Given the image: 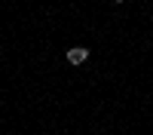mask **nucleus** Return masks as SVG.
Instances as JSON below:
<instances>
[{
  "instance_id": "1",
  "label": "nucleus",
  "mask_w": 153,
  "mask_h": 135,
  "mask_svg": "<svg viewBox=\"0 0 153 135\" xmlns=\"http://www.w3.org/2000/svg\"><path fill=\"white\" fill-rule=\"evenodd\" d=\"M86 58H89V49H86V46H74V49H68V61H71V65H83Z\"/></svg>"
},
{
  "instance_id": "2",
  "label": "nucleus",
  "mask_w": 153,
  "mask_h": 135,
  "mask_svg": "<svg viewBox=\"0 0 153 135\" xmlns=\"http://www.w3.org/2000/svg\"><path fill=\"white\" fill-rule=\"evenodd\" d=\"M113 3H123V0H113Z\"/></svg>"
}]
</instances>
